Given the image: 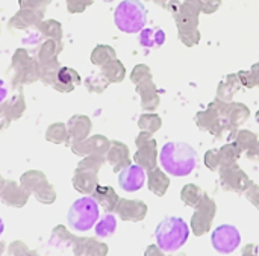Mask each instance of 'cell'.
<instances>
[{
    "label": "cell",
    "mask_w": 259,
    "mask_h": 256,
    "mask_svg": "<svg viewBox=\"0 0 259 256\" xmlns=\"http://www.w3.org/2000/svg\"><path fill=\"white\" fill-rule=\"evenodd\" d=\"M27 197H29V191H26L23 187H18L15 182H2L0 199L6 205L20 208L27 202Z\"/></svg>",
    "instance_id": "obj_7"
},
{
    "label": "cell",
    "mask_w": 259,
    "mask_h": 256,
    "mask_svg": "<svg viewBox=\"0 0 259 256\" xmlns=\"http://www.w3.org/2000/svg\"><path fill=\"white\" fill-rule=\"evenodd\" d=\"M38 21V14L32 9H27V8H23L17 15H14V18L11 20V26L14 27H27V26H32Z\"/></svg>",
    "instance_id": "obj_12"
},
{
    "label": "cell",
    "mask_w": 259,
    "mask_h": 256,
    "mask_svg": "<svg viewBox=\"0 0 259 256\" xmlns=\"http://www.w3.org/2000/svg\"><path fill=\"white\" fill-rule=\"evenodd\" d=\"M105 2H112V0H105Z\"/></svg>",
    "instance_id": "obj_29"
},
{
    "label": "cell",
    "mask_w": 259,
    "mask_h": 256,
    "mask_svg": "<svg viewBox=\"0 0 259 256\" xmlns=\"http://www.w3.org/2000/svg\"><path fill=\"white\" fill-rule=\"evenodd\" d=\"M94 199L97 203H100L108 212L112 211L117 206V196L114 193L112 188L109 187H100L96 193H94Z\"/></svg>",
    "instance_id": "obj_11"
},
{
    "label": "cell",
    "mask_w": 259,
    "mask_h": 256,
    "mask_svg": "<svg viewBox=\"0 0 259 256\" xmlns=\"http://www.w3.org/2000/svg\"><path fill=\"white\" fill-rule=\"evenodd\" d=\"M2 182H3V181H2V178H0V185H2Z\"/></svg>",
    "instance_id": "obj_28"
},
{
    "label": "cell",
    "mask_w": 259,
    "mask_h": 256,
    "mask_svg": "<svg viewBox=\"0 0 259 256\" xmlns=\"http://www.w3.org/2000/svg\"><path fill=\"white\" fill-rule=\"evenodd\" d=\"M211 240H212V247L219 253L228 255V253L235 252L240 247L241 235H240V231L235 226L222 225L212 232Z\"/></svg>",
    "instance_id": "obj_5"
},
{
    "label": "cell",
    "mask_w": 259,
    "mask_h": 256,
    "mask_svg": "<svg viewBox=\"0 0 259 256\" xmlns=\"http://www.w3.org/2000/svg\"><path fill=\"white\" fill-rule=\"evenodd\" d=\"M59 49H61V47L58 46V39H50V41H47L46 44L41 46V49H39V52H38V59H39L42 64H46V62H49V61H53Z\"/></svg>",
    "instance_id": "obj_14"
},
{
    "label": "cell",
    "mask_w": 259,
    "mask_h": 256,
    "mask_svg": "<svg viewBox=\"0 0 259 256\" xmlns=\"http://www.w3.org/2000/svg\"><path fill=\"white\" fill-rule=\"evenodd\" d=\"M161 249L159 247H155V246H152V247H149L147 249V252H146V256H164L161 255Z\"/></svg>",
    "instance_id": "obj_25"
},
{
    "label": "cell",
    "mask_w": 259,
    "mask_h": 256,
    "mask_svg": "<svg viewBox=\"0 0 259 256\" xmlns=\"http://www.w3.org/2000/svg\"><path fill=\"white\" fill-rule=\"evenodd\" d=\"M144 182H146V172L138 164L127 165L126 168H123L120 172L118 184H120L121 190H124L127 193H135V191L141 190Z\"/></svg>",
    "instance_id": "obj_6"
},
{
    "label": "cell",
    "mask_w": 259,
    "mask_h": 256,
    "mask_svg": "<svg viewBox=\"0 0 259 256\" xmlns=\"http://www.w3.org/2000/svg\"><path fill=\"white\" fill-rule=\"evenodd\" d=\"M79 82H80L79 74H77L74 70H70V68H65V67H64V68L58 70L56 77H55V80H53L52 85H53L56 90L62 91V93H68V91H71Z\"/></svg>",
    "instance_id": "obj_9"
},
{
    "label": "cell",
    "mask_w": 259,
    "mask_h": 256,
    "mask_svg": "<svg viewBox=\"0 0 259 256\" xmlns=\"http://www.w3.org/2000/svg\"><path fill=\"white\" fill-rule=\"evenodd\" d=\"M5 96H6V88H5V85H3V82L0 80V102L5 99Z\"/></svg>",
    "instance_id": "obj_26"
},
{
    "label": "cell",
    "mask_w": 259,
    "mask_h": 256,
    "mask_svg": "<svg viewBox=\"0 0 259 256\" xmlns=\"http://www.w3.org/2000/svg\"><path fill=\"white\" fill-rule=\"evenodd\" d=\"M159 164L165 173L175 178H184L193 173L197 165L196 149L184 141L165 143L159 152Z\"/></svg>",
    "instance_id": "obj_1"
},
{
    "label": "cell",
    "mask_w": 259,
    "mask_h": 256,
    "mask_svg": "<svg viewBox=\"0 0 259 256\" xmlns=\"http://www.w3.org/2000/svg\"><path fill=\"white\" fill-rule=\"evenodd\" d=\"M35 196H36V199L41 202V203H53L55 202V191H53V188L49 185V184H46L44 187H41L36 193H35Z\"/></svg>",
    "instance_id": "obj_20"
},
{
    "label": "cell",
    "mask_w": 259,
    "mask_h": 256,
    "mask_svg": "<svg viewBox=\"0 0 259 256\" xmlns=\"http://www.w3.org/2000/svg\"><path fill=\"white\" fill-rule=\"evenodd\" d=\"M114 21L124 33H140L147 23V9L141 0H123L114 11Z\"/></svg>",
    "instance_id": "obj_3"
},
{
    "label": "cell",
    "mask_w": 259,
    "mask_h": 256,
    "mask_svg": "<svg viewBox=\"0 0 259 256\" xmlns=\"http://www.w3.org/2000/svg\"><path fill=\"white\" fill-rule=\"evenodd\" d=\"M41 30L44 35L47 36H52L55 39H61L62 36V30H61V24L53 21V20H47V21H42L41 23Z\"/></svg>",
    "instance_id": "obj_18"
},
{
    "label": "cell",
    "mask_w": 259,
    "mask_h": 256,
    "mask_svg": "<svg viewBox=\"0 0 259 256\" xmlns=\"http://www.w3.org/2000/svg\"><path fill=\"white\" fill-rule=\"evenodd\" d=\"M158 247L165 253L178 252L190 237V228L181 217H167L162 220L155 232Z\"/></svg>",
    "instance_id": "obj_2"
},
{
    "label": "cell",
    "mask_w": 259,
    "mask_h": 256,
    "mask_svg": "<svg viewBox=\"0 0 259 256\" xmlns=\"http://www.w3.org/2000/svg\"><path fill=\"white\" fill-rule=\"evenodd\" d=\"M73 238L74 237H71L64 226H58L53 231V237H52V241L50 243H52V246H58V247L61 246V247H64V246H71Z\"/></svg>",
    "instance_id": "obj_17"
},
{
    "label": "cell",
    "mask_w": 259,
    "mask_h": 256,
    "mask_svg": "<svg viewBox=\"0 0 259 256\" xmlns=\"http://www.w3.org/2000/svg\"><path fill=\"white\" fill-rule=\"evenodd\" d=\"M243 256H259L258 247H256V246H253V244L247 246V247L243 250Z\"/></svg>",
    "instance_id": "obj_24"
},
{
    "label": "cell",
    "mask_w": 259,
    "mask_h": 256,
    "mask_svg": "<svg viewBox=\"0 0 259 256\" xmlns=\"http://www.w3.org/2000/svg\"><path fill=\"white\" fill-rule=\"evenodd\" d=\"M138 41L144 49H158L165 42V32L161 27H144L138 33Z\"/></svg>",
    "instance_id": "obj_8"
},
{
    "label": "cell",
    "mask_w": 259,
    "mask_h": 256,
    "mask_svg": "<svg viewBox=\"0 0 259 256\" xmlns=\"http://www.w3.org/2000/svg\"><path fill=\"white\" fill-rule=\"evenodd\" d=\"M9 111H8V114H9V117L8 118H17L23 111H24V99H23V96H15L14 99H12V103L9 105V108H8Z\"/></svg>",
    "instance_id": "obj_22"
},
{
    "label": "cell",
    "mask_w": 259,
    "mask_h": 256,
    "mask_svg": "<svg viewBox=\"0 0 259 256\" xmlns=\"http://www.w3.org/2000/svg\"><path fill=\"white\" fill-rule=\"evenodd\" d=\"M99 220V203L94 197H82L76 200L68 211V223L74 231L87 232Z\"/></svg>",
    "instance_id": "obj_4"
},
{
    "label": "cell",
    "mask_w": 259,
    "mask_h": 256,
    "mask_svg": "<svg viewBox=\"0 0 259 256\" xmlns=\"http://www.w3.org/2000/svg\"><path fill=\"white\" fill-rule=\"evenodd\" d=\"M132 206V202H121L117 208L118 214L121 216L123 220H131V222H137V220H141L144 217L146 212H138V209L135 208H131Z\"/></svg>",
    "instance_id": "obj_16"
},
{
    "label": "cell",
    "mask_w": 259,
    "mask_h": 256,
    "mask_svg": "<svg viewBox=\"0 0 259 256\" xmlns=\"http://www.w3.org/2000/svg\"><path fill=\"white\" fill-rule=\"evenodd\" d=\"M115 229H117V220H115L114 216L108 214L106 217H103V219L97 223V226H96V234H97V237L105 238V237H111V235L115 232Z\"/></svg>",
    "instance_id": "obj_13"
},
{
    "label": "cell",
    "mask_w": 259,
    "mask_h": 256,
    "mask_svg": "<svg viewBox=\"0 0 259 256\" xmlns=\"http://www.w3.org/2000/svg\"><path fill=\"white\" fill-rule=\"evenodd\" d=\"M3 249H5V246H3V243H0V255H2V252H3Z\"/></svg>",
    "instance_id": "obj_27"
},
{
    "label": "cell",
    "mask_w": 259,
    "mask_h": 256,
    "mask_svg": "<svg viewBox=\"0 0 259 256\" xmlns=\"http://www.w3.org/2000/svg\"><path fill=\"white\" fill-rule=\"evenodd\" d=\"M47 138L53 143H64L65 138H67V131H65V126L64 124H52L47 131Z\"/></svg>",
    "instance_id": "obj_19"
},
{
    "label": "cell",
    "mask_w": 259,
    "mask_h": 256,
    "mask_svg": "<svg viewBox=\"0 0 259 256\" xmlns=\"http://www.w3.org/2000/svg\"><path fill=\"white\" fill-rule=\"evenodd\" d=\"M27 247L23 244V243H20V241H15L11 247H9V253L12 256H26L27 255Z\"/></svg>",
    "instance_id": "obj_23"
},
{
    "label": "cell",
    "mask_w": 259,
    "mask_h": 256,
    "mask_svg": "<svg viewBox=\"0 0 259 256\" xmlns=\"http://www.w3.org/2000/svg\"><path fill=\"white\" fill-rule=\"evenodd\" d=\"M73 182H74L76 190L80 191V193H91V191L94 190L96 184H97V181H96L94 178H90V176L85 175V173L82 175L79 170H77V173H76Z\"/></svg>",
    "instance_id": "obj_15"
},
{
    "label": "cell",
    "mask_w": 259,
    "mask_h": 256,
    "mask_svg": "<svg viewBox=\"0 0 259 256\" xmlns=\"http://www.w3.org/2000/svg\"><path fill=\"white\" fill-rule=\"evenodd\" d=\"M47 184V179L42 173L39 172H27L21 178V187L29 191V193H36L41 187Z\"/></svg>",
    "instance_id": "obj_10"
},
{
    "label": "cell",
    "mask_w": 259,
    "mask_h": 256,
    "mask_svg": "<svg viewBox=\"0 0 259 256\" xmlns=\"http://www.w3.org/2000/svg\"><path fill=\"white\" fill-rule=\"evenodd\" d=\"M108 253V247L93 238H90V243L87 246V252L85 255L87 256H105Z\"/></svg>",
    "instance_id": "obj_21"
}]
</instances>
